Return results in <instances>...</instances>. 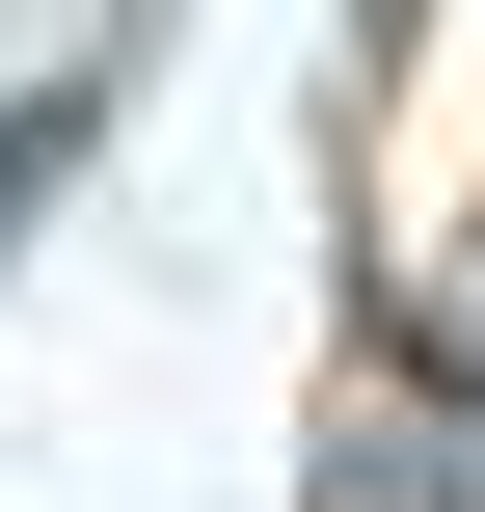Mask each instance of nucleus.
Here are the masks:
<instances>
[{"mask_svg":"<svg viewBox=\"0 0 485 512\" xmlns=\"http://www.w3.org/2000/svg\"><path fill=\"white\" fill-rule=\"evenodd\" d=\"M81 135H108V54H81V81H27V108H0V216H27V189H54V162H81Z\"/></svg>","mask_w":485,"mask_h":512,"instance_id":"obj_1","label":"nucleus"}]
</instances>
